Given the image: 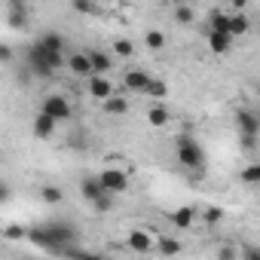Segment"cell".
<instances>
[{"mask_svg":"<svg viewBox=\"0 0 260 260\" xmlns=\"http://www.w3.org/2000/svg\"><path fill=\"white\" fill-rule=\"evenodd\" d=\"M242 181H245V184H260V166H257V162L245 166V172H242Z\"/></svg>","mask_w":260,"mask_h":260,"instance_id":"cell-28","label":"cell"},{"mask_svg":"<svg viewBox=\"0 0 260 260\" xmlns=\"http://www.w3.org/2000/svg\"><path fill=\"white\" fill-rule=\"evenodd\" d=\"M10 196H13V187H10L7 181H0V205L10 202Z\"/></svg>","mask_w":260,"mask_h":260,"instance_id":"cell-35","label":"cell"},{"mask_svg":"<svg viewBox=\"0 0 260 260\" xmlns=\"http://www.w3.org/2000/svg\"><path fill=\"white\" fill-rule=\"evenodd\" d=\"M125 248H132V251H138V254H147V251L153 248V236L144 233V230H135V233H128Z\"/></svg>","mask_w":260,"mask_h":260,"instance_id":"cell-10","label":"cell"},{"mask_svg":"<svg viewBox=\"0 0 260 260\" xmlns=\"http://www.w3.org/2000/svg\"><path fill=\"white\" fill-rule=\"evenodd\" d=\"M144 92H147V95H150V98H156V101H162V98H166V95H169V86H166V83H162V80H150V86H147V89H144Z\"/></svg>","mask_w":260,"mask_h":260,"instance_id":"cell-26","label":"cell"},{"mask_svg":"<svg viewBox=\"0 0 260 260\" xmlns=\"http://www.w3.org/2000/svg\"><path fill=\"white\" fill-rule=\"evenodd\" d=\"M86 83H89V95L98 98V101H107V98L113 95V86H110L107 77H89Z\"/></svg>","mask_w":260,"mask_h":260,"instance_id":"cell-12","label":"cell"},{"mask_svg":"<svg viewBox=\"0 0 260 260\" xmlns=\"http://www.w3.org/2000/svg\"><path fill=\"white\" fill-rule=\"evenodd\" d=\"M61 257L64 260H107L104 254H92V251H80V248H68Z\"/></svg>","mask_w":260,"mask_h":260,"instance_id":"cell-24","label":"cell"},{"mask_svg":"<svg viewBox=\"0 0 260 260\" xmlns=\"http://www.w3.org/2000/svg\"><path fill=\"white\" fill-rule=\"evenodd\" d=\"M37 46L46 52V55H64V37L55 34V31H46L37 37Z\"/></svg>","mask_w":260,"mask_h":260,"instance_id":"cell-8","label":"cell"},{"mask_svg":"<svg viewBox=\"0 0 260 260\" xmlns=\"http://www.w3.org/2000/svg\"><path fill=\"white\" fill-rule=\"evenodd\" d=\"M4 236H7L10 242H19V239H25V226H19V223H10V226L4 230Z\"/></svg>","mask_w":260,"mask_h":260,"instance_id":"cell-32","label":"cell"},{"mask_svg":"<svg viewBox=\"0 0 260 260\" xmlns=\"http://www.w3.org/2000/svg\"><path fill=\"white\" fill-rule=\"evenodd\" d=\"M61 199H64V190H61V187H55V184H43V187H40V202L58 205Z\"/></svg>","mask_w":260,"mask_h":260,"instance_id":"cell-20","label":"cell"},{"mask_svg":"<svg viewBox=\"0 0 260 260\" xmlns=\"http://www.w3.org/2000/svg\"><path fill=\"white\" fill-rule=\"evenodd\" d=\"M150 80H153V77H150L144 68H132V71L125 74V86L132 89V92H144V89L150 86Z\"/></svg>","mask_w":260,"mask_h":260,"instance_id":"cell-11","label":"cell"},{"mask_svg":"<svg viewBox=\"0 0 260 260\" xmlns=\"http://www.w3.org/2000/svg\"><path fill=\"white\" fill-rule=\"evenodd\" d=\"M86 58H89V68L95 77H104L110 68H113V58L104 52V49H86Z\"/></svg>","mask_w":260,"mask_h":260,"instance_id":"cell-7","label":"cell"},{"mask_svg":"<svg viewBox=\"0 0 260 260\" xmlns=\"http://www.w3.org/2000/svg\"><path fill=\"white\" fill-rule=\"evenodd\" d=\"M147 119H150V125H156V128H162V125L169 122V110H166L162 104H153V107L147 110Z\"/></svg>","mask_w":260,"mask_h":260,"instance_id":"cell-23","label":"cell"},{"mask_svg":"<svg viewBox=\"0 0 260 260\" xmlns=\"http://www.w3.org/2000/svg\"><path fill=\"white\" fill-rule=\"evenodd\" d=\"M178 162L187 169V172H202L205 169V150L196 138L190 135H181L178 138Z\"/></svg>","mask_w":260,"mask_h":260,"instance_id":"cell-2","label":"cell"},{"mask_svg":"<svg viewBox=\"0 0 260 260\" xmlns=\"http://www.w3.org/2000/svg\"><path fill=\"white\" fill-rule=\"evenodd\" d=\"M208 34H230V13H208Z\"/></svg>","mask_w":260,"mask_h":260,"instance_id":"cell-16","label":"cell"},{"mask_svg":"<svg viewBox=\"0 0 260 260\" xmlns=\"http://www.w3.org/2000/svg\"><path fill=\"white\" fill-rule=\"evenodd\" d=\"M80 193H83V199H86L89 205L107 196V193H104V187L98 184V178H83V181H80Z\"/></svg>","mask_w":260,"mask_h":260,"instance_id":"cell-13","label":"cell"},{"mask_svg":"<svg viewBox=\"0 0 260 260\" xmlns=\"http://www.w3.org/2000/svg\"><path fill=\"white\" fill-rule=\"evenodd\" d=\"M208 46H211V52L226 55V52L233 49V37H230V34H208Z\"/></svg>","mask_w":260,"mask_h":260,"instance_id":"cell-17","label":"cell"},{"mask_svg":"<svg viewBox=\"0 0 260 260\" xmlns=\"http://www.w3.org/2000/svg\"><path fill=\"white\" fill-rule=\"evenodd\" d=\"M25 239L49 254H64L68 248H77L80 242V230L71 223V220H40L34 226L25 230Z\"/></svg>","mask_w":260,"mask_h":260,"instance_id":"cell-1","label":"cell"},{"mask_svg":"<svg viewBox=\"0 0 260 260\" xmlns=\"http://www.w3.org/2000/svg\"><path fill=\"white\" fill-rule=\"evenodd\" d=\"M74 10H77V13H86V16L98 13V7H95V4H74Z\"/></svg>","mask_w":260,"mask_h":260,"instance_id":"cell-36","label":"cell"},{"mask_svg":"<svg viewBox=\"0 0 260 260\" xmlns=\"http://www.w3.org/2000/svg\"><path fill=\"white\" fill-rule=\"evenodd\" d=\"M0 61H13V49L7 43H0Z\"/></svg>","mask_w":260,"mask_h":260,"instance_id":"cell-38","label":"cell"},{"mask_svg":"<svg viewBox=\"0 0 260 260\" xmlns=\"http://www.w3.org/2000/svg\"><path fill=\"white\" fill-rule=\"evenodd\" d=\"M172 223H175L178 230H187V226L196 223V211H193L190 205H184V208H178V211L172 214Z\"/></svg>","mask_w":260,"mask_h":260,"instance_id":"cell-18","label":"cell"},{"mask_svg":"<svg viewBox=\"0 0 260 260\" xmlns=\"http://www.w3.org/2000/svg\"><path fill=\"white\" fill-rule=\"evenodd\" d=\"M248 28H251V19H248L245 13H239V16L233 13V16H230V37H233V40H236L239 34H245Z\"/></svg>","mask_w":260,"mask_h":260,"instance_id":"cell-21","label":"cell"},{"mask_svg":"<svg viewBox=\"0 0 260 260\" xmlns=\"http://www.w3.org/2000/svg\"><path fill=\"white\" fill-rule=\"evenodd\" d=\"M153 248H156L159 254H166V257H178V254L184 251V245H181L175 236H159V239H153Z\"/></svg>","mask_w":260,"mask_h":260,"instance_id":"cell-14","label":"cell"},{"mask_svg":"<svg viewBox=\"0 0 260 260\" xmlns=\"http://www.w3.org/2000/svg\"><path fill=\"white\" fill-rule=\"evenodd\" d=\"M104 110H107V113H113V116H122V113L128 110V101H125V98H119V95H110V98L104 101Z\"/></svg>","mask_w":260,"mask_h":260,"instance_id":"cell-22","label":"cell"},{"mask_svg":"<svg viewBox=\"0 0 260 260\" xmlns=\"http://www.w3.org/2000/svg\"><path fill=\"white\" fill-rule=\"evenodd\" d=\"M175 19H178L181 25H190V22L196 19V13H193L190 7H175Z\"/></svg>","mask_w":260,"mask_h":260,"instance_id":"cell-29","label":"cell"},{"mask_svg":"<svg viewBox=\"0 0 260 260\" xmlns=\"http://www.w3.org/2000/svg\"><path fill=\"white\" fill-rule=\"evenodd\" d=\"M242 147L245 150H257V138L254 135H242Z\"/></svg>","mask_w":260,"mask_h":260,"instance_id":"cell-37","label":"cell"},{"mask_svg":"<svg viewBox=\"0 0 260 260\" xmlns=\"http://www.w3.org/2000/svg\"><path fill=\"white\" fill-rule=\"evenodd\" d=\"M236 125H239V132L242 135H260V116H257V110H251V107H245V110H239L236 113Z\"/></svg>","mask_w":260,"mask_h":260,"instance_id":"cell-6","label":"cell"},{"mask_svg":"<svg viewBox=\"0 0 260 260\" xmlns=\"http://www.w3.org/2000/svg\"><path fill=\"white\" fill-rule=\"evenodd\" d=\"M7 16H10L13 28H28V7L22 4V0H16V4L7 7Z\"/></svg>","mask_w":260,"mask_h":260,"instance_id":"cell-15","label":"cell"},{"mask_svg":"<svg viewBox=\"0 0 260 260\" xmlns=\"http://www.w3.org/2000/svg\"><path fill=\"white\" fill-rule=\"evenodd\" d=\"M28 71H31L37 80H49V77H55V71L49 68V61H46V55H43V49H40L37 43L28 49Z\"/></svg>","mask_w":260,"mask_h":260,"instance_id":"cell-5","label":"cell"},{"mask_svg":"<svg viewBox=\"0 0 260 260\" xmlns=\"http://www.w3.org/2000/svg\"><path fill=\"white\" fill-rule=\"evenodd\" d=\"M144 43H147V49H162L166 46V34L162 31H147Z\"/></svg>","mask_w":260,"mask_h":260,"instance_id":"cell-27","label":"cell"},{"mask_svg":"<svg viewBox=\"0 0 260 260\" xmlns=\"http://www.w3.org/2000/svg\"><path fill=\"white\" fill-rule=\"evenodd\" d=\"M113 202H116V196H104V199L92 202V208H95L98 214H107V211H113Z\"/></svg>","mask_w":260,"mask_h":260,"instance_id":"cell-30","label":"cell"},{"mask_svg":"<svg viewBox=\"0 0 260 260\" xmlns=\"http://www.w3.org/2000/svg\"><path fill=\"white\" fill-rule=\"evenodd\" d=\"M68 71H71L74 77H83V80L95 77V74H92V68H89L86 52H74V55H68Z\"/></svg>","mask_w":260,"mask_h":260,"instance_id":"cell-9","label":"cell"},{"mask_svg":"<svg viewBox=\"0 0 260 260\" xmlns=\"http://www.w3.org/2000/svg\"><path fill=\"white\" fill-rule=\"evenodd\" d=\"M113 55H119V58H128V55H135V43H132V40H125V37L113 40Z\"/></svg>","mask_w":260,"mask_h":260,"instance_id":"cell-25","label":"cell"},{"mask_svg":"<svg viewBox=\"0 0 260 260\" xmlns=\"http://www.w3.org/2000/svg\"><path fill=\"white\" fill-rule=\"evenodd\" d=\"M202 217H205V223H208V226H214V223H220L223 211H220V208H205V214H202Z\"/></svg>","mask_w":260,"mask_h":260,"instance_id":"cell-33","label":"cell"},{"mask_svg":"<svg viewBox=\"0 0 260 260\" xmlns=\"http://www.w3.org/2000/svg\"><path fill=\"white\" fill-rule=\"evenodd\" d=\"M52 132H55V122H52L49 116L37 113V116H34V135H37V138H52Z\"/></svg>","mask_w":260,"mask_h":260,"instance_id":"cell-19","label":"cell"},{"mask_svg":"<svg viewBox=\"0 0 260 260\" xmlns=\"http://www.w3.org/2000/svg\"><path fill=\"white\" fill-rule=\"evenodd\" d=\"M217 260H239V248L236 245H220L217 248Z\"/></svg>","mask_w":260,"mask_h":260,"instance_id":"cell-31","label":"cell"},{"mask_svg":"<svg viewBox=\"0 0 260 260\" xmlns=\"http://www.w3.org/2000/svg\"><path fill=\"white\" fill-rule=\"evenodd\" d=\"M95 178H98V184L104 187L107 196H119V193L128 187V178H125V172H119V169H104V172L95 175Z\"/></svg>","mask_w":260,"mask_h":260,"instance_id":"cell-4","label":"cell"},{"mask_svg":"<svg viewBox=\"0 0 260 260\" xmlns=\"http://www.w3.org/2000/svg\"><path fill=\"white\" fill-rule=\"evenodd\" d=\"M239 260H260V254H257V248H254V245H242Z\"/></svg>","mask_w":260,"mask_h":260,"instance_id":"cell-34","label":"cell"},{"mask_svg":"<svg viewBox=\"0 0 260 260\" xmlns=\"http://www.w3.org/2000/svg\"><path fill=\"white\" fill-rule=\"evenodd\" d=\"M40 113H43V116H49L55 125H58V122H68V119L74 116V110H71V101H68L64 95H46V98H43V107H40Z\"/></svg>","mask_w":260,"mask_h":260,"instance_id":"cell-3","label":"cell"}]
</instances>
